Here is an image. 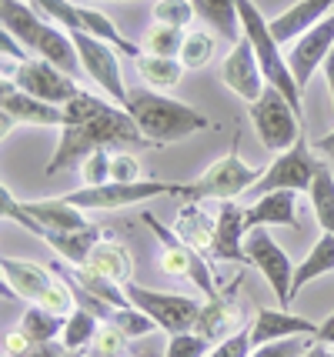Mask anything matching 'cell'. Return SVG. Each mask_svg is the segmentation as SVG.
I'll return each mask as SVG.
<instances>
[{
  "instance_id": "1",
  "label": "cell",
  "mask_w": 334,
  "mask_h": 357,
  "mask_svg": "<svg viewBox=\"0 0 334 357\" xmlns=\"http://www.w3.org/2000/svg\"><path fill=\"white\" fill-rule=\"evenodd\" d=\"M107 147V151H128V147H154L137 121L124 107H114L111 97H94L77 91L64 104V127L47 164V177L70 171L74 164H84V157Z\"/></svg>"
},
{
  "instance_id": "2",
  "label": "cell",
  "mask_w": 334,
  "mask_h": 357,
  "mask_svg": "<svg viewBox=\"0 0 334 357\" xmlns=\"http://www.w3.org/2000/svg\"><path fill=\"white\" fill-rule=\"evenodd\" d=\"M124 110L137 121V127L147 134V140L154 147L174 144V140H188L191 134L211 127V121L197 107L177 100V97H167L164 91H154V87H134V91H128Z\"/></svg>"
},
{
  "instance_id": "3",
  "label": "cell",
  "mask_w": 334,
  "mask_h": 357,
  "mask_svg": "<svg viewBox=\"0 0 334 357\" xmlns=\"http://www.w3.org/2000/svg\"><path fill=\"white\" fill-rule=\"evenodd\" d=\"M0 20H3V31L14 33L33 57H44V61L57 63L61 70H67V74H77L80 57L70 33L61 31L37 7L24 3V0H0Z\"/></svg>"
},
{
  "instance_id": "4",
  "label": "cell",
  "mask_w": 334,
  "mask_h": 357,
  "mask_svg": "<svg viewBox=\"0 0 334 357\" xmlns=\"http://www.w3.org/2000/svg\"><path fill=\"white\" fill-rule=\"evenodd\" d=\"M0 274L3 284L14 291L17 297L31 301L44 311L54 314H70L74 304V284L61 280L54 271H47L44 264H33V261H20V257H0Z\"/></svg>"
},
{
  "instance_id": "5",
  "label": "cell",
  "mask_w": 334,
  "mask_h": 357,
  "mask_svg": "<svg viewBox=\"0 0 334 357\" xmlns=\"http://www.w3.org/2000/svg\"><path fill=\"white\" fill-rule=\"evenodd\" d=\"M238 10H241V31L251 40V47H255L257 63H261L268 84L278 87V91L298 107V114H301V87H298V80H294L291 67H287V54H281V44H278L274 33H271V24L255 7V0H238Z\"/></svg>"
},
{
  "instance_id": "6",
  "label": "cell",
  "mask_w": 334,
  "mask_h": 357,
  "mask_svg": "<svg viewBox=\"0 0 334 357\" xmlns=\"http://www.w3.org/2000/svg\"><path fill=\"white\" fill-rule=\"evenodd\" d=\"M257 177L261 174L241 160L238 140H234V151L231 154L214 160L201 177H194L188 184H174L171 197H188V201H238L241 194H248L257 184Z\"/></svg>"
},
{
  "instance_id": "7",
  "label": "cell",
  "mask_w": 334,
  "mask_h": 357,
  "mask_svg": "<svg viewBox=\"0 0 334 357\" xmlns=\"http://www.w3.org/2000/svg\"><path fill=\"white\" fill-rule=\"evenodd\" d=\"M141 220L151 227V231H154V237H158V244H160L158 264H160V271H164L167 278H188V280H194V287H201L204 301H211V297L221 294V291H218V284H214V274H211V264L204 261V254H197L194 248H188V244H184V241L174 234V227L160 224L151 211H144Z\"/></svg>"
},
{
  "instance_id": "8",
  "label": "cell",
  "mask_w": 334,
  "mask_h": 357,
  "mask_svg": "<svg viewBox=\"0 0 334 357\" xmlns=\"http://www.w3.org/2000/svg\"><path fill=\"white\" fill-rule=\"evenodd\" d=\"M314 154H318L314 144H308V137L301 134L287 151L274 154V160L268 164V171L261 174L257 184L248 190V197L257 201V197H264L271 190H311L321 164H324V160H318Z\"/></svg>"
},
{
  "instance_id": "9",
  "label": "cell",
  "mask_w": 334,
  "mask_h": 357,
  "mask_svg": "<svg viewBox=\"0 0 334 357\" xmlns=\"http://www.w3.org/2000/svg\"><path fill=\"white\" fill-rule=\"evenodd\" d=\"M248 114H251V124H255L261 144L268 147L271 154L287 151V147L304 134L298 107H294L278 87H271V84L264 87V93L257 97L255 104H248Z\"/></svg>"
},
{
  "instance_id": "10",
  "label": "cell",
  "mask_w": 334,
  "mask_h": 357,
  "mask_svg": "<svg viewBox=\"0 0 334 357\" xmlns=\"http://www.w3.org/2000/svg\"><path fill=\"white\" fill-rule=\"evenodd\" d=\"M124 294L134 307H141L154 324L164 331V334H181V331H194L197 327V317H201V307L194 297L188 294H167V291H151V287H141L128 280L124 284Z\"/></svg>"
},
{
  "instance_id": "11",
  "label": "cell",
  "mask_w": 334,
  "mask_h": 357,
  "mask_svg": "<svg viewBox=\"0 0 334 357\" xmlns=\"http://www.w3.org/2000/svg\"><path fill=\"white\" fill-rule=\"evenodd\" d=\"M70 33V40L77 47V57H80V67H84V74L94 80L100 91L111 97L114 104H128V87H124V74H121V57H117V47H111L107 40H97L94 33L80 31L74 27Z\"/></svg>"
},
{
  "instance_id": "12",
  "label": "cell",
  "mask_w": 334,
  "mask_h": 357,
  "mask_svg": "<svg viewBox=\"0 0 334 357\" xmlns=\"http://www.w3.org/2000/svg\"><path fill=\"white\" fill-rule=\"evenodd\" d=\"M244 257L248 264L261 271V278L268 280L274 297L281 301V307H291V280H294V264L284 254V248L268 234V227H255L244 234Z\"/></svg>"
},
{
  "instance_id": "13",
  "label": "cell",
  "mask_w": 334,
  "mask_h": 357,
  "mask_svg": "<svg viewBox=\"0 0 334 357\" xmlns=\"http://www.w3.org/2000/svg\"><path fill=\"white\" fill-rule=\"evenodd\" d=\"M174 184H164V181H137V184H121V181H107L100 187H80L64 194L67 201L80 207V211H121L130 204H144L154 201V197H171Z\"/></svg>"
},
{
  "instance_id": "14",
  "label": "cell",
  "mask_w": 334,
  "mask_h": 357,
  "mask_svg": "<svg viewBox=\"0 0 334 357\" xmlns=\"http://www.w3.org/2000/svg\"><path fill=\"white\" fill-rule=\"evenodd\" d=\"M14 124H33V127H64V107L47 104L33 93L20 91L17 84L3 80L0 84V130L3 137L10 134Z\"/></svg>"
},
{
  "instance_id": "15",
  "label": "cell",
  "mask_w": 334,
  "mask_h": 357,
  "mask_svg": "<svg viewBox=\"0 0 334 357\" xmlns=\"http://www.w3.org/2000/svg\"><path fill=\"white\" fill-rule=\"evenodd\" d=\"M74 74H67L61 70L57 63L44 61V57H27V61L17 63V74H14V84L20 91L33 93V97H40V100H47V104H57V107H64L70 97H77V84H74Z\"/></svg>"
},
{
  "instance_id": "16",
  "label": "cell",
  "mask_w": 334,
  "mask_h": 357,
  "mask_svg": "<svg viewBox=\"0 0 334 357\" xmlns=\"http://www.w3.org/2000/svg\"><path fill=\"white\" fill-rule=\"evenodd\" d=\"M331 47H334V10L321 24H314L311 31H304L287 50V67H291V74H294L301 91L308 87V80L314 77V70H321V63L331 54Z\"/></svg>"
},
{
  "instance_id": "17",
  "label": "cell",
  "mask_w": 334,
  "mask_h": 357,
  "mask_svg": "<svg viewBox=\"0 0 334 357\" xmlns=\"http://www.w3.org/2000/svg\"><path fill=\"white\" fill-rule=\"evenodd\" d=\"M221 80H224V87H227V91L238 93L241 100H248V104H255L257 97L264 93L268 77H264V70H261V63H257L255 47H251L248 37H241L238 44L231 47V54L224 57Z\"/></svg>"
},
{
  "instance_id": "18",
  "label": "cell",
  "mask_w": 334,
  "mask_h": 357,
  "mask_svg": "<svg viewBox=\"0 0 334 357\" xmlns=\"http://www.w3.org/2000/svg\"><path fill=\"white\" fill-rule=\"evenodd\" d=\"M298 190H271L264 197L251 201V207H244V224L248 231L255 227H301L298 220V204H294Z\"/></svg>"
},
{
  "instance_id": "19",
  "label": "cell",
  "mask_w": 334,
  "mask_h": 357,
  "mask_svg": "<svg viewBox=\"0 0 334 357\" xmlns=\"http://www.w3.org/2000/svg\"><path fill=\"white\" fill-rule=\"evenodd\" d=\"M218 237H214V254L218 261H231V264H248L244 257V207H238L234 201H218Z\"/></svg>"
},
{
  "instance_id": "20",
  "label": "cell",
  "mask_w": 334,
  "mask_h": 357,
  "mask_svg": "<svg viewBox=\"0 0 334 357\" xmlns=\"http://www.w3.org/2000/svg\"><path fill=\"white\" fill-rule=\"evenodd\" d=\"M298 334H311V337H314V334H318V324L308 321V317L291 314L287 307H278V311L261 307V311L255 314V321H251V344H255V347L281 341V337H298Z\"/></svg>"
},
{
  "instance_id": "21",
  "label": "cell",
  "mask_w": 334,
  "mask_h": 357,
  "mask_svg": "<svg viewBox=\"0 0 334 357\" xmlns=\"http://www.w3.org/2000/svg\"><path fill=\"white\" fill-rule=\"evenodd\" d=\"M334 10V0H298L294 7H287L284 14H278L271 24V33L274 40L284 47V44H294L304 31H311L314 24H321L324 17Z\"/></svg>"
},
{
  "instance_id": "22",
  "label": "cell",
  "mask_w": 334,
  "mask_h": 357,
  "mask_svg": "<svg viewBox=\"0 0 334 357\" xmlns=\"http://www.w3.org/2000/svg\"><path fill=\"white\" fill-rule=\"evenodd\" d=\"M174 234L194 248L197 254H214V237H218V214H207L204 201H188L174 218Z\"/></svg>"
},
{
  "instance_id": "23",
  "label": "cell",
  "mask_w": 334,
  "mask_h": 357,
  "mask_svg": "<svg viewBox=\"0 0 334 357\" xmlns=\"http://www.w3.org/2000/svg\"><path fill=\"white\" fill-rule=\"evenodd\" d=\"M244 324H248V317H244V311L238 307V301L227 294V291H221L218 297L204 301V307H201V317H197V327H194V331H201L211 344H218V341H224L227 334L241 331Z\"/></svg>"
},
{
  "instance_id": "24",
  "label": "cell",
  "mask_w": 334,
  "mask_h": 357,
  "mask_svg": "<svg viewBox=\"0 0 334 357\" xmlns=\"http://www.w3.org/2000/svg\"><path fill=\"white\" fill-rule=\"evenodd\" d=\"M84 267H87L94 278L111 280L117 287H124V284L134 278V257H130V250L124 248L121 241H97Z\"/></svg>"
},
{
  "instance_id": "25",
  "label": "cell",
  "mask_w": 334,
  "mask_h": 357,
  "mask_svg": "<svg viewBox=\"0 0 334 357\" xmlns=\"http://www.w3.org/2000/svg\"><path fill=\"white\" fill-rule=\"evenodd\" d=\"M331 271H334V234H321L318 244L308 250V257L294 267V280H291V301L301 294L311 280L324 278V274H331Z\"/></svg>"
},
{
  "instance_id": "26",
  "label": "cell",
  "mask_w": 334,
  "mask_h": 357,
  "mask_svg": "<svg viewBox=\"0 0 334 357\" xmlns=\"http://www.w3.org/2000/svg\"><path fill=\"white\" fill-rule=\"evenodd\" d=\"M197 17L204 20L207 27H214L218 37L238 44L244 31H241V10H238V0H191Z\"/></svg>"
},
{
  "instance_id": "27",
  "label": "cell",
  "mask_w": 334,
  "mask_h": 357,
  "mask_svg": "<svg viewBox=\"0 0 334 357\" xmlns=\"http://www.w3.org/2000/svg\"><path fill=\"white\" fill-rule=\"evenodd\" d=\"M37 237H44L50 248L64 257L67 264L84 267V264H87V257H91V250H94V244L100 241V227H97V224H87L84 231H70V234H50V231H44V234H37Z\"/></svg>"
},
{
  "instance_id": "28",
  "label": "cell",
  "mask_w": 334,
  "mask_h": 357,
  "mask_svg": "<svg viewBox=\"0 0 334 357\" xmlns=\"http://www.w3.org/2000/svg\"><path fill=\"white\" fill-rule=\"evenodd\" d=\"M134 67L141 74L144 87H154V91H174L184 77V70H188L181 63V57H158V54H147V50L134 61Z\"/></svg>"
},
{
  "instance_id": "29",
  "label": "cell",
  "mask_w": 334,
  "mask_h": 357,
  "mask_svg": "<svg viewBox=\"0 0 334 357\" xmlns=\"http://www.w3.org/2000/svg\"><path fill=\"white\" fill-rule=\"evenodd\" d=\"M77 14H80V31L94 33L97 40H107L111 47H117L124 57H130V61H137L144 50L134 40H128L124 33L114 27V20L107 14H100V10H94V7H84V3H77Z\"/></svg>"
},
{
  "instance_id": "30",
  "label": "cell",
  "mask_w": 334,
  "mask_h": 357,
  "mask_svg": "<svg viewBox=\"0 0 334 357\" xmlns=\"http://www.w3.org/2000/svg\"><path fill=\"white\" fill-rule=\"evenodd\" d=\"M64 324H67L64 314L44 311V307H37V304H31V307L24 311V317H20V331H24L33 344L57 341V337H61V331H64Z\"/></svg>"
},
{
  "instance_id": "31",
  "label": "cell",
  "mask_w": 334,
  "mask_h": 357,
  "mask_svg": "<svg viewBox=\"0 0 334 357\" xmlns=\"http://www.w3.org/2000/svg\"><path fill=\"white\" fill-rule=\"evenodd\" d=\"M308 197H311V211L318 218L321 231L334 234V174L328 164H321V171L314 177L311 190H308Z\"/></svg>"
},
{
  "instance_id": "32",
  "label": "cell",
  "mask_w": 334,
  "mask_h": 357,
  "mask_svg": "<svg viewBox=\"0 0 334 357\" xmlns=\"http://www.w3.org/2000/svg\"><path fill=\"white\" fill-rule=\"evenodd\" d=\"M97 321H100V317L91 314L87 307H74V311L67 314V324H64V331H61V337H57V341L64 344L67 351H74V354H77V351H84L87 344L94 341L97 327H100Z\"/></svg>"
},
{
  "instance_id": "33",
  "label": "cell",
  "mask_w": 334,
  "mask_h": 357,
  "mask_svg": "<svg viewBox=\"0 0 334 357\" xmlns=\"http://www.w3.org/2000/svg\"><path fill=\"white\" fill-rule=\"evenodd\" d=\"M214 54H218V37L211 31H188L184 33V47H181V63L188 67V70H201L207 63L214 61Z\"/></svg>"
},
{
  "instance_id": "34",
  "label": "cell",
  "mask_w": 334,
  "mask_h": 357,
  "mask_svg": "<svg viewBox=\"0 0 334 357\" xmlns=\"http://www.w3.org/2000/svg\"><path fill=\"white\" fill-rule=\"evenodd\" d=\"M184 33L181 27H167V24H154L144 33V50L147 54H158V57H181V47H184Z\"/></svg>"
},
{
  "instance_id": "35",
  "label": "cell",
  "mask_w": 334,
  "mask_h": 357,
  "mask_svg": "<svg viewBox=\"0 0 334 357\" xmlns=\"http://www.w3.org/2000/svg\"><path fill=\"white\" fill-rule=\"evenodd\" d=\"M151 17H154V24H167V27L188 31L191 20L197 17V10H194L191 0H154L151 3Z\"/></svg>"
},
{
  "instance_id": "36",
  "label": "cell",
  "mask_w": 334,
  "mask_h": 357,
  "mask_svg": "<svg viewBox=\"0 0 334 357\" xmlns=\"http://www.w3.org/2000/svg\"><path fill=\"white\" fill-rule=\"evenodd\" d=\"M128 334L121 331L117 324H100L94 334V341L87 344V351H91V357H124V351H128Z\"/></svg>"
},
{
  "instance_id": "37",
  "label": "cell",
  "mask_w": 334,
  "mask_h": 357,
  "mask_svg": "<svg viewBox=\"0 0 334 357\" xmlns=\"http://www.w3.org/2000/svg\"><path fill=\"white\" fill-rule=\"evenodd\" d=\"M211 354V341L201 331H181V334H167V347L164 357H207Z\"/></svg>"
},
{
  "instance_id": "38",
  "label": "cell",
  "mask_w": 334,
  "mask_h": 357,
  "mask_svg": "<svg viewBox=\"0 0 334 357\" xmlns=\"http://www.w3.org/2000/svg\"><path fill=\"white\" fill-rule=\"evenodd\" d=\"M107 321L121 327L128 337H144V334H154V331H160V327L154 324V321H151L141 307H134V304H128V307H114Z\"/></svg>"
},
{
  "instance_id": "39",
  "label": "cell",
  "mask_w": 334,
  "mask_h": 357,
  "mask_svg": "<svg viewBox=\"0 0 334 357\" xmlns=\"http://www.w3.org/2000/svg\"><path fill=\"white\" fill-rule=\"evenodd\" d=\"M314 337L311 334H298V337H281V341H271V344H261L251 351V357H304L311 351Z\"/></svg>"
},
{
  "instance_id": "40",
  "label": "cell",
  "mask_w": 334,
  "mask_h": 357,
  "mask_svg": "<svg viewBox=\"0 0 334 357\" xmlns=\"http://www.w3.org/2000/svg\"><path fill=\"white\" fill-rule=\"evenodd\" d=\"M111 157H114V151H107V147H100V151L84 157V164H80L84 187H100L111 181Z\"/></svg>"
},
{
  "instance_id": "41",
  "label": "cell",
  "mask_w": 334,
  "mask_h": 357,
  "mask_svg": "<svg viewBox=\"0 0 334 357\" xmlns=\"http://www.w3.org/2000/svg\"><path fill=\"white\" fill-rule=\"evenodd\" d=\"M251 351H255V344H251V321H248L241 331H234L224 341L214 344L207 357H251Z\"/></svg>"
},
{
  "instance_id": "42",
  "label": "cell",
  "mask_w": 334,
  "mask_h": 357,
  "mask_svg": "<svg viewBox=\"0 0 334 357\" xmlns=\"http://www.w3.org/2000/svg\"><path fill=\"white\" fill-rule=\"evenodd\" d=\"M111 181H121V184H137V181H144L141 177V157L130 154V151H114Z\"/></svg>"
},
{
  "instance_id": "43",
  "label": "cell",
  "mask_w": 334,
  "mask_h": 357,
  "mask_svg": "<svg viewBox=\"0 0 334 357\" xmlns=\"http://www.w3.org/2000/svg\"><path fill=\"white\" fill-rule=\"evenodd\" d=\"M14 357H77V354L67 351L61 341H50V344H33V347H27L24 354H14Z\"/></svg>"
},
{
  "instance_id": "44",
  "label": "cell",
  "mask_w": 334,
  "mask_h": 357,
  "mask_svg": "<svg viewBox=\"0 0 334 357\" xmlns=\"http://www.w3.org/2000/svg\"><path fill=\"white\" fill-rule=\"evenodd\" d=\"M27 347H33V341L24 334V331H10V334H3V357L24 354Z\"/></svg>"
},
{
  "instance_id": "45",
  "label": "cell",
  "mask_w": 334,
  "mask_h": 357,
  "mask_svg": "<svg viewBox=\"0 0 334 357\" xmlns=\"http://www.w3.org/2000/svg\"><path fill=\"white\" fill-rule=\"evenodd\" d=\"M314 341L328 344V347H334V314H328L324 321L318 324V334H314Z\"/></svg>"
},
{
  "instance_id": "46",
  "label": "cell",
  "mask_w": 334,
  "mask_h": 357,
  "mask_svg": "<svg viewBox=\"0 0 334 357\" xmlns=\"http://www.w3.org/2000/svg\"><path fill=\"white\" fill-rule=\"evenodd\" d=\"M321 74L328 80V93H331V104H334V47H331V54L324 57V63H321Z\"/></svg>"
},
{
  "instance_id": "47",
  "label": "cell",
  "mask_w": 334,
  "mask_h": 357,
  "mask_svg": "<svg viewBox=\"0 0 334 357\" xmlns=\"http://www.w3.org/2000/svg\"><path fill=\"white\" fill-rule=\"evenodd\" d=\"M314 151H318V154H324V157H331V160H334V130H331V134H324V137L314 140Z\"/></svg>"
},
{
  "instance_id": "48",
  "label": "cell",
  "mask_w": 334,
  "mask_h": 357,
  "mask_svg": "<svg viewBox=\"0 0 334 357\" xmlns=\"http://www.w3.org/2000/svg\"><path fill=\"white\" fill-rule=\"evenodd\" d=\"M304 357H334L331 351H328V344H321V341H314L311 344V351H308V354Z\"/></svg>"
}]
</instances>
